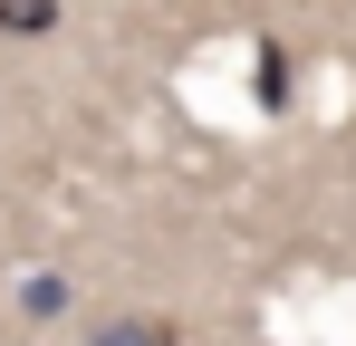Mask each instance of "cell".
I'll return each mask as SVG.
<instances>
[{
  "instance_id": "3",
  "label": "cell",
  "mask_w": 356,
  "mask_h": 346,
  "mask_svg": "<svg viewBox=\"0 0 356 346\" xmlns=\"http://www.w3.org/2000/svg\"><path fill=\"white\" fill-rule=\"evenodd\" d=\"M58 308H67V279H58V270H39V279H29V318H58Z\"/></svg>"
},
{
  "instance_id": "1",
  "label": "cell",
  "mask_w": 356,
  "mask_h": 346,
  "mask_svg": "<svg viewBox=\"0 0 356 346\" xmlns=\"http://www.w3.org/2000/svg\"><path fill=\"white\" fill-rule=\"evenodd\" d=\"M87 346H183V337L164 327V318H106V327H97Z\"/></svg>"
},
{
  "instance_id": "2",
  "label": "cell",
  "mask_w": 356,
  "mask_h": 346,
  "mask_svg": "<svg viewBox=\"0 0 356 346\" xmlns=\"http://www.w3.org/2000/svg\"><path fill=\"white\" fill-rule=\"evenodd\" d=\"M0 29L10 39H49L58 29V0H0Z\"/></svg>"
}]
</instances>
